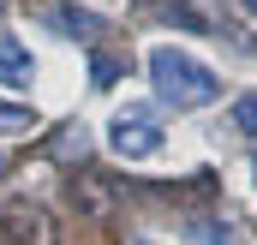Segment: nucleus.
<instances>
[{
	"mask_svg": "<svg viewBox=\"0 0 257 245\" xmlns=\"http://www.w3.org/2000/svg\"><path fill=\"white\" fill-rule=\"evenodd\" d=\"M144 245H150V239H144Z\"/></svg>",
	"mask_w": 257,
	"mask_h": 245,
	"instance_id": "f8f14e48",
	"label": "nucleus"
},
{
	"mask_svg": "<svg viewBox=\"0 0 257 245\" xmlns=\"http://www.w3.org/2000/svg\"><path fill=\"white\" fill-rule=\"evenodd\" d=\"M251 191H257V162H251Z\"/></svg>",
	"mask_w": 257,
	"mask_h": 245,
	"instance_id": "1a4fd4ad",
	"label": "nucleus"
},
{
	"mask_svg": "<svg viewBox=\"0 0 257 245\" xmlns=\"http://www.w3.org/2000/svg\"><path fill=\"white\" fill-rule=\"evenodd\" d=\"M102 6H120V0H102Z\"/></svg>",
	"mask_w": 257,
	"mask_h": 245,
	"instance_id": "9d476101",
	"label": "nucleus"
},
{
	"mask_svg": "<svg viewBox=\"0 0 257 245\" xmlns=\"http://www.w3.org/2000/svg\"><path fill=\"white\" fill-rule=\"evenodd\" d=\"M48 24H54L60 36H78V42H90V36H96V18H90L78 0H54V6H48Z\"/></svg>",
	"mask_w": 257,
	"mask_h": 245,
	"instance_id": "20e7f679",
	"label": "nucleus"
},
{
	"mask_svg": "<svg viewBox=\"0 0 257 245\" xmlns=\"http://www.w3.org/2000/svg\"><path fill=\"white\" fill-rule=\"evenodd\" d=\"M192 239H203V245H233V233H227V227H209V221H192Z\"/></svg>",
	"mask_w": 257,
	"mask_h": 245,
	"instance_id": "0eeeda50",
	"label": "nucleus"
},
{
	"mask_svg": "<svg viewBox=\"0 0 257 245\" xmlns=\"http://www.w3.org/2000/svg\"><path fill=\"white\" fill-rule=\"evenodd\" d=\"M233 132H239V138H257V90L233 102Z\"/></svg>",
	"mask_w": 257,
	"mask_h": 245,
	"instance_id": "423d86ee",
	"label": "nucleus"
},
{
	"mask_svg": "<svg viewBox=\"0 0 257 245\" xmlns=\"http://www.w3.org/2000/svg\"><path fill=\"white\" fill-rule=\"evenodd\" d=\"M0 18H6V0H0Z\"/></svg>",
	"mask_w": 257,
	"mask_h": 245,
	"instance_id": "9b49d317",
	"label": "nucleus"
},
{
	"mask_svg": "<svg viewBox=\"0 0 257 245\" xmlns=\"http://www.w3.org/2000/svg\"><path fill=\"white\" fill-rule=\"evenodd\" d=\"M30 78H36V54L24 42L0 36V90H30Z\"/></svg>",
	"mask_w": 257,
	"mask_h": 245,
	"instance_id": "7ed1b4c3",
	"label": "nucleus"
},
{
	"mask_svg": "<svg viewBox=\"0 0 257 245\" xmlns=\"http://www.w3.org/2000/svg\"><path fill=\"white\" fill-rule=\"evenodd\" d=\"M150 84H156V96H162V108H174V114H192V108H209L215 96H221V72H209V66L186 54V48H174V42H150Z\"/></svg>",
	"mask_w": 257,
	"mask_h": 245,
	"instance_id": "f257e3e1",
	"label": "nucleus"
},
{
	"mask_svg": "<svg viewBox=\"0 0 257 245\" xmlns=\"http://www.w3.org/2000/svg\"><path fill=\"white\" fill-rule=\"evenodd\" d=\"M162 144H168V132H162L150 102H126L108 114V150L120 162H150V156H162Z\"/></svg>",
	"mask_w": 257,
	"mask_h": 245,
	"instance_id": "f03ea898",
	"label": "nucleus"
},
{
	"mask_svg": "<svg viewBox=\"0 0 257 245\" xmlns=\"http://www.w3.org/2000/svg\"><path fill=\"white\" fill-rule=\"evenodd\" d=\"M24 132H36V108H24V102H0V138H24Z\"/></svg>",
	"mask_w": 257,
	"mask_h": 245,
	"instance_id": "39448f33",
	"label": "nucleus"
},
{
	"mask_svg": "<svg viewBox=\"0 0 257 245\" xmlns=\"http://www.w3.org/2000/svg\"><path fill=\"white\" fill-rule=\"evenodd\" d=\"M90 78H96V84H114V78H120V66L108 60V54H96V60H90Z\"/></svg>",
	"mask_w": 257,
	"mask_h": 245,
	"instance_id": "6e6552de",
	"label": "nucleus"
}]
</instances>
